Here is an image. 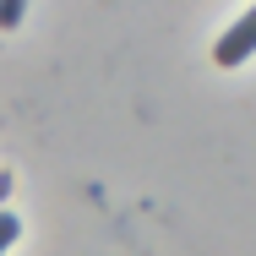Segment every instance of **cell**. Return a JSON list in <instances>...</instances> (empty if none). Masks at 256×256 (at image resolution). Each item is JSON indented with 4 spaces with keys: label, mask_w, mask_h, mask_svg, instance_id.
I'll return each instance as SVG.
<instances>
[{
    "label": "cell",
    "mask_w": 256,
    "mask_h": 256,
    "mask_svg": "<svg viewBox=\"0 0 256 256\" xmlns=\"http://www.w3.org/2000/svg\"><path fill=\"white\" fill-rule=\"evenodd\" d=\"M251 54H256V6L240 11V16L229 22V33L212 44V60H218V66H246Z\"/></svg>",
    "instance_id": "cell-1"
},
{
    "label": "cell",
    "mask_w": 256,
    "mask_h": 256,
    "mask_svg": "<svg viewBox=\"0 0 256 256\" xmlns=\"http://www.w3.org/2000/svg\"><path fill=\"white\" fill-rule=\"evenodd\" d=\"M16 234H22V224H16V212L11 207H0V256L16 246Z\"/></svg>",
    "instance_id": "cell-2"
},
{
    "label": "cell",
    "mask_w": 256,
    "mask_h": 256,
    "mask_svg": "<svg viewBox=\"0 0 256 256\" xmlns=\"http://www.w3.org/2000/svg\"><path fill=\"white\" fill-rule=\"evenodd\" d=\"M22 22V6L16 0H0V28H16Z\"/></svg>",
    "instance_id": "cell-3"
}]
</instances>
